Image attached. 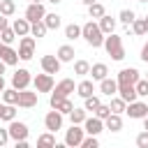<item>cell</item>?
Returning a JSON list of instances; mask_svg holds the SVG:
<instances>
[{"mask_svg":"<svg viewBox=\"0 0 148 148\" xmlns=\"http://www.w3.org/2000/svg\"><path fill=\"white\" fill-rule=\"evenodd\" d=\"M81 37H83L92 49H99V46L104 44V32L99 30V25H97L95 21H88V23L81 25Z\"/></svg>","mask_w":148,"mask_h":148,"instance_id":"obj_1","label":"cell"},{"mask_svg":"<svg viewBox=\"0 0 148 148\" xmlns=\"http://www.w3.org/2000/svg\"><path fill=\"white\" fill-rule=\"evenodd\" d=\"M102 46L106 49V53H109L113 60H123V58H125V46H123V39H120L118 35L109 32V35L104 37V44H102Z\"/></svg>","mask_w":148,"mask_h":148,"instance_id":"obj_2","label":"cell"},{"mask_svg":"<svg viewBox=\"0 0 148 148\" xmlns=\"http://www.w3.org/2000/svg\"><path fill=\"white\" fill-rule=\"evenodd\" d=\"M35 37L32 35H23L18 42V60H30L35 56Z\"/></svg>","mask_w":148,"mask_h":148,"instance_id":"obj_3","label":"cell"},{"mask_svg":"<svg viewBox=\"0 0 148 148\" xmlns=\"http://www.w3.org/2000/svg\"><path fill=\"white\" fill-rule=\"evenodd\" d=\"M83 136H86V130L72 123V127H69V130H67V134H65V146H69V148H76V146H81Z\"/></svg>","mask_w":148,"mask_h":148,"instance_id":"obj_4","label":"cell"},{"mask_svg":"<svg viewBox=\"0 0 148 148\" xmlns=\"http://www.w3.org/2000/svg\"><path fill=\"white\" fill-rule=\"evenodd\" d=\"M32 83V76H30V72L28 69H16L14 72V76H12V88H16V90H23V88H28Z\"/></svg>","mask_w":148,"mask_h":148,"instance_id":"obj_5","label":"cell"},{"mask_svg":"<svg viewBox=\"0 0 148 148\" xmlns=\"http://www.w3.org/2000/svg\"><path fill=\"white\" fill-rule=\"evenodd\" d=\"M32 83H35V90L37 92H51L53 90V74H37L35 79H32Z\"/></svg>","mask_w":148,"mask_h":148,"instance_id":"obj_6","label":"cell"},{"mask_svg":"<svg viewBox=\"0 0 148 148\" xmlns=\"http://www.w3.org/2000/svg\"><path fill=\"white\" fill-rule=\"evenodd\" d=\"M37 90H28V88H23V90H18V106L21 109H32L35 104H37Z\"/></svg>","mask_w":148,"mask_h":148,"instance_id":"obj_7","label":"cell"},{"mask_svg":"<svg viewBox=\"0 0 148 148\" xmlns=\"http://www.w3.org/2000/svg\"><path fill=\"white\" fill-rule=\"evenodd\" d=\"M44 127H46L49 132H58V130L62 127V113H60L58 109L49 111V113L44 116Z\"/></svg>","mask_w":148,"mask_h":148,"instance_id":"obj_8","label":"cell"},{"mask_svg":"<svg viewBox=\"0 0 148 148\" xmlns=\"http://www.w3.org/2000/svg\"><path fill=\"white\" fill-rule=\"evenodd\" d=\"M9 139H14V141H18V139H28V125L25 123H21V120H9Z\"/></svg>","mask_w":148,"mask_h":148,"instance_id":"obj_9","label":"cell"},{"mask_svg":"<svg viewBox=\"0 0 148 148\" xmlns=\"http://www.w3.org/2000/svg\"><path fill=\"white\" fill-rule=\"evenodd\" d=\"M125 113H127L130 118H134V120H136V118H146V116H148V104L134 99V102H130V104L125 106Z\"/></svg>","mask_w":148,"mask_h":148,"instance_id":"obj_10","label":"cell"},{"mask_svg":"<svg viewBox=\"0 0 148 148\" xmlns=\"http://www.w3.org/2000/svg\"><path fill=\"white\" fill-rule=\"evenodd\" d=\"M44 14H46V9H44V5H42V2H30V5L25 7V18H28L30 23L42 21V18H44Z\"/></svg>","mask_w":148,"mask_h":148,"instance_id":"obj_11","label":"cell"},{"mask_svg":"<svg viewBox=\"0 0 148 148\" xmlns=\"http://www.w3.org/2000/svg\"><path fill=\"white\" fill-rule=\"evenodd\" d=\"M39 65H42V69L46 72V74H58L60 72V60H58V56H42V60H39Z\"/></svg>","mask_w":148,"mask_h":148,"instance_id":"obj_12","label":"cell"},{"mask_svg":"<svg viewBox=\"0 0 148 148\" xmlns=\"http://www.w3.org/2000/svg\"><path fill=\"white\" fill-rule=\"evenodd\" d=\"M118 86L120 83H130V86H134L136 81H139V69L136 67H125V69H120L118 72Z\"/></svg>","mask_w":148,"mask_h":148,"instance_id":"obj_13","label":"cell"},{"mask_svg":"<svg viewBox=\"0 0 148 148\" xmlns=\"http://www.w3.org/2000/svg\"><path fill=\"white\" fill-rule=\"evenodd\" d=\"M83 130H86V134H92V136H97V134L104 130V120H102V118H97V116H92V118H86V120H83Z\"/></svg>","mask_w":148,"mask_h":148,"instance_id":"obj_14","label":"cell"},{"mask_svg":"<svg viewBox=\"0 0 148 148\" xmlns=\"http://www.w3.org/2000/svg\"><path fill=\"white\" fill-rule=\"evenodd\" d=\"M74 90H76L74 88V81L72 79H62V81L56 83V92H51V95H56V97H69Z\"/></svg>","mask_w":148,"mask_h":148,"instance_id":"obj_15","label":"cell"},{"mask_svg":"<svg viewBox=\"0 0 148 148\" xmlns=\"http://www.w3.org/2000/svg\"><path fill=\"white\" fill-rule=\"evenodd\" d=\"M0 60H2L5 65H16V62H18V51H14L9 44H5L2 51H0Z\"/></svg>","mask_w":148,"mask_h":148,"instance_id":"obj_16","label":"cell"},{"mask_svg":"<svg viewBox=\"0 0 148 148\" xmlns=\"http://www.w3.org/2000/svg\"><path fill=\"white\" fill-rule=\"evenodd\" d=\"M99 90L106 95V97H113L116 92H118V81H113V79H109V76H104L102 81H99Z\"/></svg>","mask_w":148,"mask_h":148,"instance_id":"obj_17","label":"cell"},{"mask_svg":"<svg viewBox=\"0 0 148 148\" xmlns=\"http://www.w3.org/2000/svg\"><path fill=\"white\" fill-rule=\"evenodd\" d=\"M118 97H123V99L130 104V102H134L139 95H136L134 86H130V83H120V86H118Z\"/></svg>","mask_w":148,"mask_h":148,"instance_id":"obj_18","label":"cell"},{"mask_svg":"<svg viewBox=\"0 0 148 148\" xmlns=\"http://www.w3.org/2000/svg\"><path fill=\"white\" fill-rule=\"evenodd\" d=\"M104 127L109 132H120L123 130V118L120 113H109V118H104Z\"/></svg>","mask_w":148,"mask_h":148,"instance_id":"obj_19","label":"cell"},{"mask_svg":"<svg viewBox=\"0 0 148 148\" xmlns=\"http://www.w3.org/2000/svg\"><path fill=\"white\" fill-rule=\"evenodd\" d=\"M12 30L16 32V37L30 35V21H28V18H16V21L12 23Z\"/></svg>","mask_w":148,"mask_h":148,"instance_id":"obj_20","label":"cell"},{"mask_svg":"<svg viewBox=\"0 0 148 148\" xmlns=\"http://www.w3.org/2000/svg\"><path fill=\"white\" fill-rule=\"evenodd\" d=\"M97 21H99L97 25H99V30H102L104 35H109V32H113V30H116V18H111L109 14H104V16H102V18H97Z\"/></svg>","mask_w":148,"mask_h":148,"instance_id":"obj_21","label":"cell"},{"mask_svg":"<svg viewBox=\"0 0 148 148\" xmlns=\"http://www.w3.org/2000/svg\"><path fill=\"white\" fill-rule=\"evenodd\" d=\"M58 60L60 62H72L74 60V46H69V44H62L60 49H58Z\"/></svg>","mask_w":148,"mask_h":148,"instance_id":"obj_22","label":"cell"},{"mask_svg":"<svg viewBox=\"0 0 148 148\" xmlns=\"http://www.w3.org/2000/svg\"><path fill=\"white\" fill-rule=\"evenodd\" d=\"M90 74H92V81H102L109 74V67L104 62H95V65H90Z\"/></svg>","mask_w":148,"mask_h":148,"instance_id":"obj_23","label":"cell"},{"mask_svg":"<svg viewBox=\"0 0 148 148\" xmlns=\"http://www.w3.org/2000/svg\"><path fill=\"white\" fill-rule=\"evenodd\" d=\"M92 92H95V83H92V81H88V79H86V81H81V83L76 86V95H81L83 99H86L88 95H92Z\"/></svg>","mask_w":148,"mask_h":148,"instance_id":"obj_24","label":"cell"},{"mask_svg":"<svg viewBox=\"0 0 148 148\" xmlns=\"http://www.w3.org/2000/svg\"><path fill=\"white\" fill-rule=\"evenodd\" d=\"M46 32H49V28H46L44 21H35V23H30V35H32V37H44Z\"/></svg>","mask_w":148,"mask_h":148,"instance_id":"obj_25","label":"cell"},{"mask_svg":"<svg viewBox=\"0 0 148 148\" xmlns=\"http://www.w3.org/2000/svg\"><path fill=\"white\" fill-rule=\"evenodd\" d=\"M86 118H88V111H86V109H72V111H69V120H72L74 125H83Z\"/></svg>","mask_w":148,"mask_h":148,"instance_id":"obj_26","label":"cell"},{"mask_svg":"<svg viewBox=\"0 0 148 148\" xmlns=\"http://www.w3.org/2000/svg\"><path fill=\"white\" fill-rule=\"evenodd\" d=\"M132 32H134L136 37H141V35H146V32H148V25H146V18H134V21H132Z\"/></svg>","mask_w":148,"mask_h":148,"instance_id":"obj_27","label":"cell"},{"mask_svg":"<svg viewBox=\"0 0 148 148\" xmlns=\"http://www.w3.org/2000/svg\"><path fill=\"white\" fill-rule=\"evenodd\" d=\"M14 118H16V104H5V106H2V113H0V120L9 123V120H14Z\"/></svg>","mask_w":148,"mask_h":148,"instance_id":"obj_28","label":"cell"},{"mask_svg":"<svg viewBox=\"0 0 148 148\" xmlns=\"http://www.w3.org/2000/svg\"><path fill=\"white\" fill-rule=\"evenodd\" d=\"M42 21L46 23L49 30H58V28H60V16H58V14H44Z\"/></svg>","mask_w":148,"mask_h":148,"instance_id":"obj_29","label":"cell"},{"mask_svg":"<svg viewBox=\"0 0 148 148\" xmlns=\"http://www.w3.org/2000/svg\"><path fill=\"white\" fill-rule=\"evenodd\" d=\"M2 102H5V104H16V102H18V90H16V88H9V90L5 88V90H2Z\"/></svg>","mask_w":148,"mask_h":148,"instance_id":"obj_30","label":"cell"},{"mask_svg":"<svg viewBox=\"0 0 148 148\" xmlns=\"http://www.w3.org/2000/svg\"><path fill=\"white\" fill-rule=\"evenodd\" d=\"M16 12V2L14 0H0V14L2 16H12Z\"/></svg>","mask_w":148,"mask_h":148,"instance_id":"obj_31","label":"cell"},{"mask_svg":"<svg viewBox=\"0 0 148 148\" xmlns=\"http://www.w3.org/2000/svg\"><path fill=\"white\" fill-rule=\"evenodd\" d=\"M74 74H79V76L90 74V62H88V60H76V62H74Z\"/></svg>","mask_w":148,"mask_h":148,"instance_id":"obj_32","label":"cell"},{"mask_svg":"<svg viewBox=\"0 0 148 148\" xmlns=\"http://www.w3.org/2000/svg\"><path fill=\"white\" fill-rule=\"evenodd\" d=\"M99 104H102V99H99V97H97V95L92 92V95H88V97H86V104H83V109H86V111H92V113H95V109H97Z\"/></svg>","mask_w":148,"mask_h":148,"instance_id":"obj_33","label":"cell"},{"mask_svg":"<svg viewBox=\"0 0 148 148\" xmlns=\"http://www.w3.org/2000/svg\"><path fill=\"white\" fill-rule=\"evenodd\" d=\"M37 146H56V132H44L39 139H37Z\"/></svg>","mask_w":148,"mask_h":148,"instance_id":"obj_34","label":"cell"},{"mask_svg":"<svg viewBox=\"0 0 148 148\" xmlns=\"http://www.w3.org/2000/svg\"><path fill=\"white\" fill-rule=\"evenodd\" d=\"M88 14H90V18H102L106 12H104V5H99V2H92V5L88 7Z\"/></svg>","mask_w":148,"mask_h":148,"instance_id":"obj_35","label":"cell"},{"mask_svg":"<svg viewBox=\"0 0 148 148\" xmlns=\"http://www.w3.org/2000/svg\"><path fill=\"white\" fill-rule=\"evenodd\" d=\"M109 106H111V113H123V111H125V106H127V102H125L123 97H113Z\"/></svg>","mask_w":148,"mask_h":148,"instance_id":"obj_36","label":"cell"},{"mask_svg":"<svg viewBox=\"0 0 148 148\" xmlns=\"http://www.w3.org/2000/svg\"><path fill=\"white\" fill-rule=\"evenodd\" d=\"M65 37H67V39H76V37H81V25L69 23V25L65 28Z\"/></svg>","mask_w":148,"mask_h":148,"instance_id":"obj_37","label":"cell"},{"mask_svg":"<svg viewBox=\"0 0 148 148\" xmlns=\"http://www.w3.org/2000/svg\"><path fill=\"white\" fill-rule=\"evenodd\" d=\"M14 39H16V32H14L9 25H7L5 30H0V42H2V44H12Z\"/></svg>","mask_w":148,"mask_h":148,"instance_id":"obj_38","label":"cell"},{"mask_svg":"<svg viewBox=\"0 0 148 148\" xmlns=\"http://www.w3.org/2000/svg\"><path fill=\"white\" fill-rule=\"evenodd\" d=\"M134 90H136L139 97H148V79H139L134 83Z\"/></svg>","mask_w":148,"mask_h":148,"instance_id":"obj_39","label":"cell"},{"mask_svg":"<svg viewBox=\"0 0 148 148\" xmlns=\"http://www.w3.org/2000/svg\"><path fill=\"white\" fill-rule=\"evenodd\" d=\"M56 109H58V111H60V113H62V116H65V113H67V116H69V111H72V109H74V104H72V102H69V97H62V99H60V102H58V106H56Z\"/></svg>","mask_w":148,"mask_h":148,"instance_id":"obj_40","label":"cell"},{"mask_svg":"<svg viewBox=\"0 0 148 148\" xmlns=\"http://www.w3.org/2000/svg\"><path fill=\"white\" fill-rule=\"evenodd\" d=\"M134 18H136V14H134L132 9H123V12H120V21H123L125 25H132Z\"/></svg>","mask_w":148,"mask_h":148,"instance_id":"obj_41","label":"cell"},{"mask_svg":"<svg viewBox=\"0 0 148 148\" xmlns=\"http://www.w3.org/2000/svg\"><path fill=\"white\" fill-rule=\"evenodd\" d=\"M109 113H111V106H109V104H99V106L95 109V116H97V118H102V120H104V118H109Z\"/></svg>","mask_w":148,"mask_h":148,"instance_id":"obj_42","label":"cell"},{"mask_svg":"<svg viewBox=\"0 0 148 148\" xmlns=\"http://www.w3.org/2000/svg\"><path fill=\"white\" fill-rule=\"evenodd\" d=\"M99 143H97V136H92V134H88V139L83 136V141H81V148H97Z\"/></svg>","mask_w":148,"mask_h":148,"instance_id":"obj_43","label":"cell"},{"mask_svg":"<svg viewBox=\"0 0 148 148\" xmlns=\"http://www.w3.org/2000/svg\"><path fill=\"white\" fill-rule=\"evenodd\" d=\"M136 146L139 148H148V132L143 130L141 134H136Z\"/></svg>","mask_w":148,"mask_h":148,"instance_id":"obj_44","label":"cell"},{"mask_svg":"<svg viewBox=\"0 0 148 148\" xmlns=\"http://www.w3.org/2000/svg\"><path fill=\"white\" fill-rule=\"evenodd\" d=\"M9 141V130L7 127H0V146H5Z\"/></svg>","mask_w":148,"mask_h":148,"instance_id":"obj_45","label":"cell"},{"mask_svg":"<svg viewBox=\"0 0 148 148\" xmlns=\"http://www.w3.org/2000/svg\"><path fill=\"white\" fill-rule=\"evenodd\" d=\"M141 60L148 62V44H143V49H141Z\"/></svg>","mask_w":148,"mask_h":148,"instance_id":"obj_46","label":"cell"},{"mask_svg":"<svg viewBox=\"0 0 148 148\" xmlns=\"http://www.w3.org/2000/svg\"><path fill=\"white\" fill-rule=\"evenodd\" d=\"M7 25H9V21H7V16H2V14H0V30H5Z\"/></svg>","mask_w":148,"mask_h":148,"instance_id":"obj_47","label":"cell"},{"mask_svg":"<svg viewBox=\"0 0 148 148\" xmlns=\"http://www.w3.org/2000/svg\"><path fill=\"white\" fill-rule=\"evenodd\" d=\"M81 2H83L86 7H90V5H92V2H97V0H81Z\"/></svg>","mask_w":148,"mask_h":148,"instance_id":"obj_48","label":"cell"},{"mask_svg":"<svg viewBox=\"0 0 148 148\" xmlns=\"http://www.w3.org/2000/svg\"><path fill=\"white\" fill-rule=\"evenodd\" d=\"M5 67H7V65H5V62H2V60H0V76H2V74H5Z\"/></svg>","mask_w":148,"mask_h":148,"instance_id":"obj_49","label":"cell"},{"mask_svg":"<svg viewBox=\"0 0 148 148\" xmlns=\"http://www.w3.org/2000/svg\"><path fill=\"white\" fill-rule=\"evenodd\" d=\"M2 90H5V79L0 76V92H2Z\"/></svg>","mask_w":148,"mask_h":148,"instance_id":"obj_50","label":"cell"},{"mask_svg":"<svg viewBox=\"0 0 148 148\" xmlns=\"http://www.w3.org/2000/svg\"><path fill=\"white\" fill-rule=\"evenodd\" d=\"M143 130L148 132V120H146V118H143Z\"/></svg>","mask_w":148,"mask_h":148,"instance_id":"obj_51","label":"cell"},{"mask_svg":"<svg viewBox=\"0 0 148 148\" xmlns=\"http://www.w3.org/2000/svg\"><path fill=\"white\" fill-rule=\"evenodd\" d=\"M49 2H53V5H58V2H62V0H49Z\"/></svg>","mask_w":148,"mask_h":148,"instance_id":"obj_52","label":"cell"},{"mask_svg":"<svg viewBox=\"0 0 148 148\" xmlns=\"http://www.w3.org/2000/svg\"><path fill=\"white\" fill-rule=\"evenodd\" d=\"M2 46H5V44H2V42H0V51H2Z\"/></svg>","mask_w":148,"mask_h":148,"instance_id":"obj_53","label":"cell"},{"mask_svg":"<svg viewBox=\"0 0 148 148\" xmlns=\"http://www.w3.org/2000/svg\"><path fill=\"white\" fill-rule=\"evenodd\" d=\"M2 106H5V104H0V113H2Z\"/></svg>","mask_w":148,"mask_h":148,"instance_id":"obj_54","label":"cell"},{"mask_svg":"<svg viewBox=\"0 0 148 148\" xmlns=\"http://www.w3.org/2000/svg\"><path fill=\"white\" fill-rule=\"evenodd\" d=\"M30 2H42V0H30Z\"/></svg>","mask_w":148,"mask_h":148,"instance_id":"obj_55","label":"cell"},{"mask_svg":"<svg viewBox=\"0 0 148 148\" xmlns=\"http://www.w3.org/2000/svg\"><path fill=\"white\" fill-rule=\"evenodd\" d=\"M146 25H148V16H146Z\"/></svg>","mask_w":148,"mask_h":148,"instance_id":"obj_56","label":"cell"},{"mask_svg":"<svg viewBox=\"0 0 148 148\" xmlns=\"http://www.w3.org/2000/svg\"><path fill=\"white\" fill-rule=\"evenodd\" d=\"M139 2H148V0H139Z\"/></svg>","mask_w":148,"mask_h":148,"instance_id":"obj_57","label":"cell"},{"mask_svg":"<svg viewBox=\"0 0 148 148\" xmlns=\"http://www.w3.org/2000/svg\"><path fill=\"white\" fill-rule=\"evenodd\" d=\"M146 120H148V116H146Z\"/></svg>","mask_w":148,"mask_h":148,"instance_id":"obj_58","label":"cell"}]
</instances>
